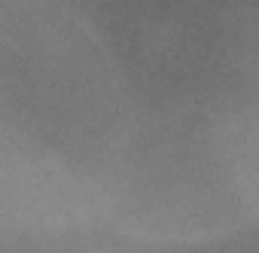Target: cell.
<instances>
[{
    "label": "cell",
    "mask_w": 259,
    "mask_h": 253,
    "mask_svg": "<svg viewBox=\"0 0 259 253\" xmlns=\"http://www.w3.org/2000/svg\"><path fill=\"white\" fill-rule=\"evenodd\" d=\"M79 235L85 238V253H253V229L207 241H174V238H144L98 223Z\"/></svg>",
    "instance_id": "1"
}]
</instances>
